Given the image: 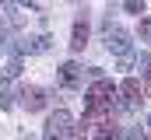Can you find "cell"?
Listing matches in <instances>:
<instances>
[{"label":"cell","instance_id":"cell-15","mask_svg":"<svg viewBox=\"0 0 151 140\" xmlns=\"http://www.w3.org/2000/svg\"><path fill=\"white\" fill-rule=\"evenodd\" d=\"M148 133H151V119H148Z\"/></svg>","mask_w":151,"mask_h":140},{"label":"cell","instance_id":"cell-9","mask_svg":"<svg viewBox=\"0 0 151 140\" xmlns=\"http://www.w3.org/2000/svg\"><path fill=\"white\" fill-rule=\"evenodd\" d=\"M46 46H49V35H35V39H28L21 49H28V53H42Z\"/></svg>","mask_w":151,"mask_h":140},{"label":"cell","instance_id":"cell-10","mask_svg":"<svg viewBox=\"0 0 151 140\" xmlns=\"http://www.w3.org/2000/svg\"><path fill=\"white\" fill-rule=\"evenodd\" d=\"M141 77H144V95H151V56H141Z\"/></svg>","mask_w":151,"mask_h":140},{"label":"cell","instance_id":"cell-1","mask_svg":"<svg viewBox=\"0 0 151 140\" xmlns=\"http://www.w3.org/2000/svg\"><path fill=\"white\" fill-rule=\"evenodd\" d=\"M113 98H116L113 81L99 77V81L84 91V119H88V123H95V119H109V112H113Z\"/></svg>","mask_w":151,"mask_h":140},{"label":"cell","instance_id":"cell-6","mask_svg":"<svg viewBox=\"0 0 151 140\" xmlns=\"http://www.w3.org/2000/svg\"><path fill=\"white\" fill-rule=\"evenodd\" d=\"M88 140H119V130H116L113 116H109V119L91 123V133H88Z\"/></svg>","mask_w":151,"mask_h":140},{"label":"cell","instance_id":"cell-3","mask_svg":"<svg viewBox=\"0 0 151 140\" xmlns=\"http://www.w3.org/2000/svg\"><path fill=\"white\" fill-rule=\"evenodd\" d=\"M106 46H109V53H116V60H123V56H134L130 35L123 32V28H116L113 21H106Z\"/></svg>","mask_w":151,"mask_h":140},{"label":"cell","instance_id":"cell-2","mask_svg":"<svg viewBox=\"0 0 151 140\" xmlns=\"http://www.w3.org/2000/svg\"><path fill=\"white\" fill-rule=\"evenodd\" d=\"M70 133H74V119H70V112H67V109H56V112L46 119V133H42V140H70Z\"/></svg>","mask_w":151,"mask_h":140},{"label":"cell","instance_id":"cell-13","mask_svg":"<svg viewBox=\"0 0 151 140\" xmlns=\"http://www.w3.org/2000/svg\"><path fill=\"white\" fill-rule=\"evenodd\" d=\"M123 7H127V11H130V14H144V4H137V0H127V4H123Z\"/></svg>","mask_w":151,"mask_h":140},{"label":"cell","instance_id":"cell-8","mask_svg":"<svg viewBox=\"0 0 151 140\" xmlns=\"http://www.w3.org/2000/svg\"><path fill=\"white\" fill-rule=\"evenodd\" d=\"M84 42H88V21H84V18H77V21H74V42H70V49L81 53V49H84Z\"/></svg>","mask_w":151,"mask_h":140},{"label":"cell","instance_id":"cell-5","mask_svg":"<svg viewBox=\"0 0 151 140\" xmlns=\"http://www.w3.org/2000/svg\"><path fill=\"white\" fill-rule=\"evenodd\" d=\"M21 105H25L28 112H42V109H46V91L35 88V84H25V88H21Z\"/></svg>","mask_w":151,"mask_h":140},{"label":"cell","instance_id":"cell-14","mask_svg":"<svg viewBox=\"0 0 151 140\" xmlns=\"http://www.w3.org/2000/svg\"><path fill=\"white\" fill-rule=\"evenodd\" d=\"M127 140H144V133H141V130H130V133H127Z\"/></svg>","mask_w":151,"mask_h":140},{"label":"cell","instance_id":"cell-12","mask_svg":"<svg viewBox=\"0 0 151 140\" xmlns=\"http://www.w3.org/2000/svg\"><path fill=\"white\" fill-rule=\"evenodd\" d=\"M141 39H144V42H151V18H144V21H141Z\"/></svg>","mask_w":151,"mask_h":140},{"label":"cell","instance_id":"cell-11","mask_svg":"<svg viewBox=\"0 0 151 140\" xmlns=\"http://www.w3.org/2000/svg\"><path fill=\"white\" fill-rule=\"evenodd\" d=\"M18 74H21V60L14 56V60H11V63L4 67V77H18Z\"/></svg>","mask_w":151,"mask_h":140},{"label":"cell","instance_id":"cell-4","mask_svg":"<svg viewBox=\"0 0 151 140\" xmlns=\"http://www.w3.org/2000/svg\"><path fill=\"white\" fill-rule=\"evenodd\" d=\"M119 95H123V109H137V105L144 102V88H141V81H123L119 84Z\"/></svg>","mask_w":151,"mask_h":140},{"label":"cell","instance_id":"cell-7","mask_svg":"<svg viewBox=\"0 0 151 140\" xmlns=\"http://www.w3.org/2000/svg\"><path fill=\"white\" fill-rule=\"evenodd\" d=\"M81 74H84V70L77 67L74 60H67V63L60 67V84H63V88H77V84H81Z\"/></svg>","mask_w":151,"mask_h":140}]
</instances>
